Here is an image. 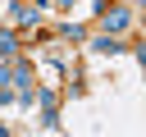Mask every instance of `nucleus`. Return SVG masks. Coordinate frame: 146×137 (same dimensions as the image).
Returning <instances> with one entry per match:
<instances>
[{
	"label": "nucleus",
	"instance_id": "obj_1",
	"mask_svg": "<svg viewBox=\"0 0 146 137\" xmlns=\"http://www.w3.org/2000/svg\"><path fill=\"white\" fill-rule=\"evenodd\" d=\"M100 27H105L110 37L128 32V27H132V9H105V5H100Z\"/></svg>",
	"mask_w": 146,
	"mask_h": 137
},
{
	"label": "nucleus",
	"instance_id": "obj_2",
	"mask_svg": "<svg viewBox=\"0 0 146 137\" xmlns=\"http://www.w3.org/2000/svg\"><path fill=\"white\" fill-rule=\"evenodd\" d=\"M36 100H41V123H46V128H55V123H59V110H55V91H50V87H41V91H36Z\"/></svg>",
	"mask_w": 146,
	"mask_h": 137
},
{
	"label": "nucleus",
	"instance_id": "obj_3",
	"mask_svg": "<svg viewBox=\"0 0 146 137\" xmlns=\"http://www.w3.org/2000/svg\"><path fill=\"white\" fill-rule=\"evenodd\" d=\"M91 50H96V55H119V50H123V41H119V37H110V32H100V37L91 41Z\"/></svg>",
	"mask_w": 146,
	"mask_h": 137
},
{
	"label": "nucleus",
	"instance_id": "obj_4",
	"mask_svg": "<svg viewBox=\"0 0 146 137\" xmlns=\"http://www.w3.org/2000/svg\"><path fill=\"white\" fill-rule=\"evenodd\" d=\"M14 18L27 27V23H36V18H41V9H36V5H14Z\"/></svg>",
	"mask_w": 146,
	"mask_h": 137
},
{
	"label": "nucleus",
	"instance_id": "obj_5",
	"mask_svg": "<svg viewBox=\"0 0 146 137\" xmlns=\"http://www.w3.org/2000/svg\"><path fill=\"white\" fill-rule=\"evenodd\" d=\"M14 46H18V41H14V37H9V32H0V55H5V59H9V55H14Z\"/></svg>",
	"mask_w": 146,
	"mask_h": 137
},
{
	"label": "nucleus",
	"instance_id": "obj_6",
	"mask_svg": "<svg viewBox=\"0 0 146 137\" xmlns=\"http://www.w3.org/2000/svg\"><path fill=\"white\" fill-rule=\"evenodd\" d=\"M5 100H9V91H5V87H0V105H5Z\"/></svg>",
	"mask_w": 146,
	"mask_h": 137
}]
</instances>
